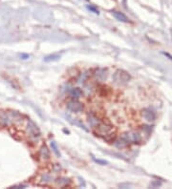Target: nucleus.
<instances>
[{
  "label": "nucleus",
  "mask_w": 172,
  "mask_h": 189,
  "mask_svg": "<svg viewBox=\"0 0 172 189\" xmlns=\"http://www.w3.org/2000/svg\"><path fill=\"white\" fill-rule=\"evenodd\" d=\"M93 133L96 136L103 137V139L108 142H115V128L108 121H101L97 126H95L93 128Z\"/></svg>",
  "instance_id": "1"
},
{
  "label": "nucleus",
  "mask_w": 172,
  "mask_h": 189,
  "mask_svg": "<svg viewBox=\"0 0 172 189\" xmlns=\"http://www.w3.org/2000/svg\"><path fill=\"white\" fill-rule=\"evenodd\" d=\"M113 80L116 83H126L130 80V75L124 70H118L113 75Z\"/></svg>",
  "instance_id": "2"
},
{
  "label": "nucleus",
  "mask_w": 172,
  "mask_h": 189,
  "mask_svg": "<svg viewBox=\"0 0 172 189\" xmlns=\"http://www.w3.org/2000/svg\"><path fill=\"white\" fill-rule=\"evenodd\" d=\"M67 109L73 113H80L82 112V110H83V104L78 101V99L73 98L72 100L68 101Z\"/></svg>",
  "instance_id": "3"
},
{
  "label": "nucleus",
  "mask_w": 172,
  "mask_h": 189,
  "mask_svg": "<svg viewBox=\"0 0 172 189\" xmlns=\"http://www.w3.org/2000/svg\"><path fill=\"white\" fill-rule=\"evenodd\" d=\"M28 131H29L30 135L34 137H36L39 136V130H38V128H37V126L34 124V122H32V121H29Z\"/></svg>",
  "instance_id": "4"
},
{
  "label": "nucleus",
  "mask_w": 172,
  "mask_h": 189,
  "mask_svg": "<svg viewBox=\"0 0 172 189\" xmlns=\"http://www.w3.org/2000/svg\"><path fill=\"white\" fill-rule=\"evenodd\" d=\"M143 116L146 120H148V121H151V120H154L155 119V114L151 111V110H148V109H144L143 110Z\"/></svg>",
  "instance_id": "5"
},
{
  "label": "nucleus",
  "mask_w": 172,
  "mask_h": 189,
  "mask_svg": "<svg viewBox=\"0 0 172 189\" xmlns=\"http://www.w3.org/2000/svg\"><path fill=\"white\" fill-rule=\"evenodd\" d=\"M39 157H40L42 160H49V159H50L49 151H48V149H47V147H46V146H43L42 148L40 149Z\"/></svg>",
  "instance_id": "6"
},
{
  "label": "nucleus",
  "mask_w": 172,
  "mask_h": 189,
  "mask_svg": "<svg viewBox=\"0 0 172 189\" xmlns=\"http://www.w3.org/2000/svg\"><path fill=\"white\" fill-rule=\"evenodd\" d=\"M88 122H89V124H90L93 128H94L95 126H97L99 122H101V120L99 119V118H97L95 115H90L88 116Z\"/></svg>",
  "instance_id": "7"
},
{
  "label": "nucleus",
  "mask_w": 172,
  "mask_h": 189,
  "mask_svg": "<svg viewBox=\"0 0 172 189\" xmlns=\"http://www.w3.org/2000/svg\"><path fill=\"white\" fill-rule=\"evenodd\" d=\"M113 15L116 17L117 20H119V21H122V22H128V18L123 15L122 13H120V12H114L113 13Z\"/></svg>",
  "instance_id": "8"
},
{
  "label": "nucleus",
  "mask_w": 172,
  "mask_h": 189,
  "mask_svg": "<svg viewBox=\"0 0 172 189\" xmlns=\"http://www.w3.org/2000/svg\"><path fill=\"white\" fill-rule=\"evenodd\" d=\"M71 96L73 97V98L78 99V98H81V96H82V91L80 90V88H74L73 90L71 91Z\"/></svg>",
  "instance_id": "9"
},
{
  "label": "nucleus",
  "mask_w": 172,
  "mask_h": 189,
  "mask_svg": "<svg viewBox=\"0 0 172 189\" xmlns=\"http://www.w3.org/2000/svg\"><path fill=\"white\" fill-rule=\"evenodd\" d=\"M110 94V90H109V88L107 87H101L99 88V95L101 96V97L103 98H105V96H108Z\"/></svg>",
  "instance_id": "10"
},
{
  "label": "nucleus",
  "mask_w": 172,
  "mask_h": 189,
  "mask_svg": "<svg viewBox=\"0 0 172 189\" xmlns=\"http://www.w3.org/2000/svg\"><path fill=\"white\" fill-rule=\"evenodd\" d=\"M58 58H59V56H57V54H53V56H47L44 60H45L46 62H49V61L57 60Z\"/></svg>",
  "instance_id": "11"
},
{
  "label": "nucleus",
  "mask_w": 172,
  "mask_h": 189,
  "mask_svg": "<svg viewBox=\"0 0 172 189\" xmlns=\"http://www.w3.org/2000/svg\"><path fill=\"white\" fill-rule=\"evenodd\" d=\"M88 9H89V10H91V11H93L95 13H99V12L97 11V10L94 9V8H92V7H88Z\"/></svg>",
  "instance_id": "12"
}]
</instances>
